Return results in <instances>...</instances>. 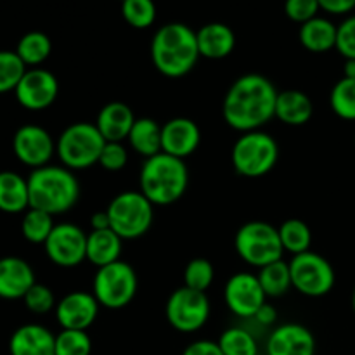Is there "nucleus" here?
<instances>
[{"instance_id":"f257e3e1","label":"nucleus","mask_w":355,"mask_h":355,"mask_svg":"<svg viewBox=\"0 0 355 355\" xmlns=\"http://www.w3.org/2000/svg\"><path fill=\"white\" fill-rule=\"evenodd\" d=\"M277 94L276 85L267 76L259 73L239 76L222 103L225 123L241 134L260 130L276 118Z\"/></svg>"},{"instance_id":"1a4fd4ad","label":"nucleus","mask_w":355,"mask_h":355,"mask_svg":"<svg viewBox=\"0 0 355 355\" xmlns=\"http://www.w3.org/2000/svg\"><path fill=\"white\" fill-rule=\"evenodd\" d=\"M137 272L123 260L97 269L92 281V295L101 307L110 311L127 307L137 295Z\"/></svg>"},{"instance_id":"a878e982","label":"nucleus","mask_w":355,"mask_h":355,"mask_svg":"<svg viewBox=\"0 0 355 355\" xmlns=\"http://www.w3.org/2000/svg\"><path fill=\"white\" fill-rule=\"evenodd\" d=\"M336 31H338V26H335L326 17L318 16L302 24L298 38L307 51L322 54L336 47Z\"/></svg>"},{"instance_id":"4c0bfd02","label":"nucleus","mask_w":355,"mask_h":355,"mask_svg":"<svg viewBox=\"0 0 355 355\" xmlns=\"http://www.w3.org/2000/svg\"><path fill=\"white\" fill-rule=\"evenodd\" d=\"M23 302L24 305H26L28 311L33 312V314H47V312H51L52 309H55V305H58L51 288L38 283H35L33 286L30 288V291L24 295Z\"/></svg>"},{"instance_id":"20e7f679","label":"nucleus","mask_w":355,"mask_h":355,"mask_svg":"<svg viewBox=\"0 0 355 355\" xmlns=\"http://www.w3.org/2000/svg\"><path fill=\"white\" fill-rule=\"evenodd\" d=\"M139 186L155 207H168L184 196L189 186V172L184 159L158 153L146 158L139 173Z\"/></svg>"},{"instance_id":"7c9ffc66","label":"nucleus","mask_w":355,"mask_h":355,"mask_svg":"<svg viewBox=\"0 0 355 355\" xmlns=\"http://www.w3.org/2000/svg\"><path fill=\"white\" fill-rule=\"evenodd\" d=\"M54 225V217L51 214L37 210V208H28L21 220V232L26 241L33 245H44Z\"/></svg>"},{"instance_id":"9b49d317","label":"nucleus","mask_w":355,"mask_h":355,"mask_svg":"<svg viewBox=\"0 0 355 355\" xmlns=\"http://www.w3.org/2000/svg\"><path fill=\"white\" fill-rule=\"evenodd\" d=\"M168 324L179 333L200 331L210 319V300L203 291L177 288L165 304Z\"/></svg>"},{"instance_id":"7ed1b4c3","label":"nucleus","mask_w":355,"mask_h":355,"mask_svg":"<svg viewBox=\"0 0 355 355\" xmlns=\"http://www.w3.org/2000/svg\"><path fill=\"white\" fill-rule=\"evenodd\" d=\"M30 208L54 215L66 214L80 200V182L73 170L62 165H45L28 177Z\"/></svg>"},{"instance_id":"4be33fe9","label":"nucleus","mask_w":355,"mask_h":355,"mask_svg":"<svg viewBox=\"0 0 355 355\" xmlns=\"http://www.w3.org/2000/svg\"><path fill=\"white\" fill-rule=\"evenodd\" d=\"M198 49L201 58L224 59L232 54L236 47V35L227 24L208 23L196 31Z\"/></svg>"},{"instance_id":"2eb2a0df","label":"nucleus","mask_w":355,"mask_h":355,"mask_svg":"<svg viewBox=\"0 0 355 355\" xmlns=\"http://www.w3.org/2000/svg\"><path fill=\"white\" fill-rule=\"evenodd\" d=\"M12 151L23 165L35 170L51 163L55 142L40 125H23L12 137Z\"/></svg>"},{"instance_id":"ea45409f","label":"nucleus","mask_w":355,"mask_h":355,"mask_svg":"<svg viewBox=\"0 0 355 355\" xmlns=\"http://www.w3.org/2000/svg\"><path fill=\"white\" fill-rule=\"evenodd\" d=\"M319 7L318 0H286L284 2V12L295 23H307V21L318 17Z\"/></svg>"},{"instance_id":"de8ad7c7","label":"nucleus","mask_w":355,"mask_h":355,"mask_svg":"<svg viewBox=\"0 0 355 355\" xmlns=\"http://www.w3.org/2000/svg\"><path fill=\"white\" fill-rule=\"evenodd\" d=\"M352 309H354V314H355V288H354V293H352Z\"/></svg>"},{"instance_id":"4468645a","label":"nucleus","mask_w":355,"mask_h":355,"mask_svg":"<svg viewBox=\"0 0 355 355\" xmlns=\"http://www.w3.org/2000/svg\"><path fill=\"white\" fill-rule=\"evenodd\" d=\"M16 99L24 110L44 111L55 103L59 94V82L54 73L44 68H30L17 83Z\"/></svg>"},{"instance_id":"39448f33","label":"nucleus","mask_w":355,"mask_h":355,"mask_svg":"<svg viewBox=\"0 0 355 355\" xmlns=\"http://www.w3.org/2000/svg\"><path fill=\"white\" fill-rule=\"evenodd\" d=\"M104 137L96 123L76 121L66 127L55 141V155L62 166L69 170H85L99 162Z\"/></svg>"},{"instance_id":"49530a36","label":"nucleus","mask_w":355,"mask_h":355,"mask_svg":"<svg viewBox=\"0 0 355 355\" xmlns=\"http://www.w3.org/2000/svg\"><path fill=\"white\" fill-rule=\"evenodd\" d=\"M343 78H355V59H345V64H343Z\"/></svg>"},{"instance_id":"f8f14e48","label":"nucleus","mask_w":355,"mask_h":355,"mask_svg":"<svg viewBox=\"0 0 355 355\" xmlns=\"http://www.w3.org/2000/svg\"><path fill=\"white\" fill-rule=\"evenodd\" d=\"M45 253L54 266L73 269L87 260V232L75 224H55L44 243Z\"/></svg>"},{"instance_id":"6e6552de","label":"nucleus","mask_w":355,"mask_h":355,"mask_svg":"<svg viewBox=\"0 0 355 355\" xmlns=\"http://www.w3.org/2000/svg\"><path fill=\"white\" fill-rule=\"evenodd\" d=\"M234 250L243 262L259 269L281 260L284 253L277 227L263 220L241 225L234 236Z\"/></svg>"},{"instance_id":"412c9836","label":"nucleus","mask_w":355,"mask_h":355,"mask_svg":"<svg viewBox=\"0 0 355 355\" xmlns=\"http://www.w3.org/2000/svg\"><path fill=\"white\" fill-rule=\"evenodd\" d=\"M55 336L42 324L19 326L9 340L10 355H54Z\"/></svg>"},{"instance_id":"a211bd4d","label":"nucleus","mask_w":355,"mask_h":355,"mask_svg":"<svg viewBox=\"0 0 355 355\" xmlns=\"http://www.w3.org/2000/svg\"><path fill=\"white\" fill-rule=\"evenodd\" d=\"M201 130L191 118H172L162 127V153L175 158H187L198 149Z\"/></svg>"},{"instance_id":"58836bf2","label":"nucleus","mask_w":355,"mask_h":355,"mask_svg":"<svg viewBox=\"0 0 355 355\" xmlns=\"http://www.w3.org/2000/svg\"><path fill=\"white\" fill-rule=\"evenodd\" d=\"M128 151L123 142H106L101 151L97 165L103 166L107 172H120L127 166Z\"/></svg>"},{"instance_id":"f3484780","label":"nucleus","mask_w":355,"mask_h":355,"mask_svg":"<svg viewBox=\"0 0 355 355\" xmlns=\"http://www.w3.org/2000/svg\"><path fill=\"white\" fill-rule=\"evenodd\" d=\"M266 352L267 355H315V338L304 324L286 322L270 333Z\"/></svg>"},{"instance_id":"f704fd0d","label":"nucleus","mask_w":355,"mask_h":355,"mask_svg":"<svg viewBox=\"0 0 355 355\" xmlns=\"http://www.w3.org/2000/svg\"><path fill=\"white\" fill-rule=\"evenodd\" d=\"M26 69L16 51H0V94L16 90Z\"/></svg>"},{"instance_id":"c756f323","label":"nucleus","mask_w":355,"mask_h":355,"mask_svg":"<svg viewBox=\"0 0 355 355\" xmlns=\"http://www.w3.org/2000/svg\"><path fill=\"white\" fill-rule=\"evenodd\" d=\"M277 231H279L283 250L290 252L293 257L309 252V248H311L312 232L309 225L300 218H288L277 227Z\"/></svg>"},{"instance_id":"b1692460","label":"nucleus","mask_w":355,"mask_h":355,"mask_svg":"<svg viewBox=\"0 0 355 355\" xmlns=\"http://www.w3.org/2000/svg\"><path fill=\"white\" fill-rule=\"evenodd\" d=\"M121 246H123V239L113 229L90 231L87 234V260L97 269L110 266L121 260Z\"/></svg>"},{"instance_id":"2f4dec72","label":"nucleus","mask_w":355,"mask_h":355,"mask_svg":"<svg viewBox=\"0 0 355 355\" xmlns=\"http://www.w3.org/2000/svg\"><path fill=\"white\" fill-rule=\"evenodd\" d=\"M217 343L224 355H259L255 336L245 328H227Z\"/></svg>"},{"instance_id":"cd10ccee","label":"nucleus","mask_w":355,"mask_h":355,"mask_svg":"<svg viewBox=\"0 0 355 355\" xmlns=\"http://www.w3.org/2000/svg\"><path fill=\"white\" fill-rule=\"evenodd\" d=\"M262 290L266 291L267 297L279 298L290 291L291 286V274H290V263L284 262L283 259L277 262L269 263V266L262 267L257 274Z\"/></svg>"},{"instance_id":"72a5a7b5","label":"nucleus","mask_w":355,"mask_h":355,"mask_svg":"<svg viewBox=\"0 0 355 355\" xmlns=\"http://www.w3.org/2000/svg\"><path fill=\"white\" fill-rule=\"evenodd\" d=\"M123 19L137 30H146L156 19V6L153 0H121Z\"/></svg>"},{"instance_id":"aec40b11","label":"nucleus","mask_w":355,"mask_h":355,"mask_svg":"<svg viewBox=\"0 0 355 355\" xmlns=\"http://www.w3.org/2000/svg\"><path fill=\"white\" fill-rule=\"evenodd\" d=\"M135 114L125 103L113 101L103 106L96 120L97 130L106 142H123L128 139L132 127L135 123Z\"/></svg>"},{"instance_id":"6ab92c4d","label":"nucleus","mask_w":355,"mask_h":355,"mask_svg":"<svg viewBox=\"0 0 355 355\" xmlns=\"http://www.w3.org/2000/svg\"><path fill=\"white\" fill-rule=\"evenodd\" d=\"M35 284V272L26 260L19 257L0 259V298L19 300Z\"/></svg>"},{"instance_id":"37998d69","label":"nucleus","mask_w":355,"mask_h":355,"mask_svg":"<svg viewBox=\"0 0 355 355\" xmlns=\"http://www.w3.org/2000/svg\"><path fill=\"white\" fill-rule=\"evenodd\" d=\"M319 7L329 14H347L355 9V0H318Z\"/></svg>"},{"instance_id":"473e14b6","label":"nucleus","mask_w":355,"mask_h":355,"mask_svg":"<svg viewBox=\"0 0 355 355\" xmlns=\"http://www.w3.org/2000/svg\"><path fill=\"white\" fill-rule=\"evenodd\" d=\"M329 104L336 116L355 121V78H342L329 94Z\"/></svg>"},{"instance_id":"ddd939ff","label":"nucleus","mask_w":355,"mask_h":355,"mask_svg":"<svg viewBox=\"0 0 355 355\" xmlns=\"http://www.w3.org/2000/svg\"><path fill=\"white\" fill-rule=\"evenodd\" d=\"M224 300L229 311L243 319L255 318L259 309L267 302L257 274L238 272L229 277L224 288Z\"/></svg>"},{"instance_id":"79ce46f5","label":"nucleus","mask_w":355,"mask_h":355,"mask_svg":"<svg viewBox=\"0 0 355 355\" xmlns=\"http://www.w3.org/2000/svg\"><path fill=\"white\" fill-rule=\"evenodd\" d=\"M182 355H224V352H222L217 342H211V340H198V342L189 343Z\"/></svg>"},{"instance_id":"f03ea898","label":"nucleus","mask_w":355,"mask_h":355,"mask_svg":"<svg viewBox=\"0 0 355 355\" xmlns=\"http://www.w3.org/2000/svg\"><path fill=\"white\" fill-rule=\"evenodd\" d=\"M196 31L187 24L168 23L159 28L151 40V61L168 78H180L193 71L200 59Z\"/></svg>"},{"instance_id":"9d476101","label":"nucleus","mask_w":355,"mask_h":355,"mask_svg":"<svg viewBox=\"0 0 355 355\" xmlns=\"http://www.w3.org/2000/svg\"><path fill=\"white\" fill-rule=\"evenodd\" d=\"M291 286L300 295L319 298L328 295L335 288L336 276L331 263L322 255L305 252L290 260Z\"/></svg>"},{"instance_id":"c85d7f7f","label":"nucleus","mask_w":355,"mask_h":355,"mask_svg":"<svg viewBox=\"0 0 355 355\" xmlns=\"http://www.w3.org/2000/svg\"><path fill=\"white\" fill-rule=\"evenodd\" d=\"M52 52V42L42 31H30V33L23 35L17 42L16 54L19 55L24 66H40L42 62L47 61V58Z\"/></svg>"},{"instance_id":"a19ab883","label":"nucleus","mask_w":355,"mask_h":355,"mask_svg":"<svg viewBox=\"0 0 355 355\" xmlns=\"http://www.w3.org/2000/svg\"><path fill=\"white\" fill-rule=\"evenodd\" d=\"M335 49L345 59H355V16L347 17L338 26Z\"/></svg>"},{"instance_id":"393cba45","label":"nucleus","mask_w":355,"mask_h":355,"mask_svg":"<svg viewBox=\"0 0 355 355\" xmlns=\"http://www.w3.org/2000/svg\"><path fill=\"white\" fill-rule=\"evenodd\" d=\"M30 208V191L28 179L19 173L0 172V211L3 214H21Z\"/></svg>"},{"instance_id":"0eeeda50","label":"nucleus","mask_w":355,"mask_h":355,"mask_svg":"<svg viewBox=\"0 0 355 355\" xmlns=\"http://www.w3.org/2000/svg\"><path fill=\"white\" fill-rule=\"evenodd\" d=\"M110 225L123 241L142 238L155 220V205L141 191L116 194L106 208Z\"/></svg>"},{"instance_id":"dca6fc26","label":"nucleus","mask_w":355,"mask_h":355,"mask_svg":"<svg viewBox=\"0 0 355 355\" xmlns=\"http://www.w3.org/2000/svg\"><path fill=\"white\" fill-rule=\"evenodd\" d=\"M99 302L87 291H71L55 305V319L62 329L87 331L99 315Z\"/></svg>"},{"instance_id":"423d86ee","label":"nucleus","mask_w":355,"mask_h":355,"mask_svg":"<svg viewBox=\"0 0 355 355\" xmlns=\"http://www.w3.org/2000/svg\"><path fill=\"white\" fill-rule=\"evenodd\" d=\"M232 166L248 179L267 175L279 159V146L276 139L263 130L245 132L232 146Z\"/></svg>"},{"instance_id":"c9c22d12","label":"nucleus","mask_w":355,"mask_h":355,"mask_svg":"<svg viewBox=\"0 0 355 355\" xmlns=\"http://www.w3.org/2000/svg\"><path fill=\"white\" fill-rule=\"evenodd\" d=\"M92 352V340L87 331L76 329H62L55 335L54 355H90Z\"/></svg>"},{"instance_id":"e433bc0d","label":"nucleus","mask_w":355,"mask_h":355,"mask_svg":"<svg viewBox=\"0 0 355 355\" xmlns=\"http://www.w3.org/2000/svg\"><path fill=\"white\" fill-rule=\"evenodd\" d=\"M215 277V269L210 260L193 259L184 269V286L207 293Z\"/></svg>"},{"instance_id":"5701e85b","label":"nucleus","mask_w":355,"mask_h":355,"mask_svg":"<svg viewBox=\"0 0 355 355\" xmlns=\"http://www.w3.org/2000/svg\"><path fill=\"white\" fill-rule=\"evenodd\" d=\"M314 114V104L311 97L302 90H283L277 94L276 118L290 127H302L309 123Z\"/></svg>"},{"instance_id":"a18cd8bd","label":"nucleus","mask_w":355,"mask_h":355,"mask_svg":"<svg viewBox=\"0 0 355 355\" xmlns=\"http://www.w3.org/2000/svg\"><path fill=\"white\" fill-rule=\"evenodd\" d=\"M90 225H92V231H104V229H111L110 225V215L107 211H97L90 217Z\"/></svg>"},{"instance_id":"bb28decb","label":"nucleus","mask_w":355,"mask_h":355,"mask_svg":"<svg viewBox=\"0 0 355 355\" xmlns=\"http://www.w3.org/2000/svg\"><path fill=\"white\" fill-rule=\"evenodd\" d=\"M128 142L144 158L162 153V127L151 118H137L128 134Z\"/></svg>"},{"instance_id":"c03bdc74","label":"nucleus","mask_w":355,"mask_h":355,"mask_svg":"<svg viewBox=\"0 0 355 355\" xmlns=\"http://www.w3.org/2000/svg\"><path fill=\"white\" fill-rule=\"evenodd\" d=\"M255 319L257 322H259V324H262V326H272V324H276V321H277V309L274 307L272 304H263L262 307L259 309V312H257L255 314Z\"/></svg>"}]
</instances>
